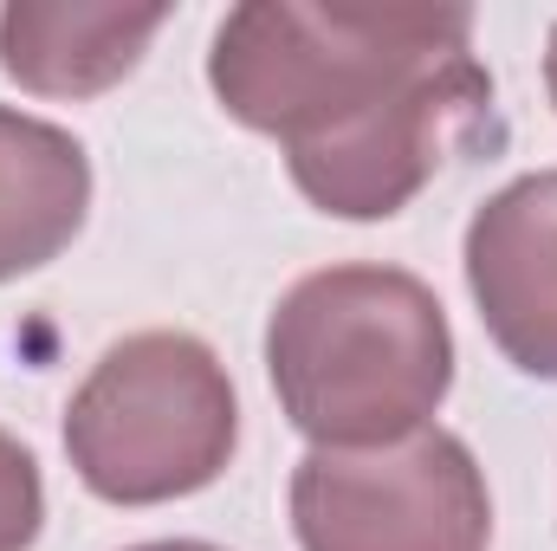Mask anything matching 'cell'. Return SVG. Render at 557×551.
Here are the masks:
<instances>
[{
  "instance_id": "cell-5",
  "label": "cell",
  "mask_w": 557,
  "mask_h": 551,
  "mask_svg": "<svg viewBox=\"0 0 557 551\" xmlns=\"http://www.w3.org/2000/svg\"><path fill=\"white\" fill-rule=\"evenodd\" d=\"M460 267L499 357L519 377L557 383V169L512 175L473 208Z\"/></svg>"
},
{
  "instance_id": "cell-1",
  "label": "cell",
  "mask_w": 557,
  "mask_h": 551,
  "mask_svg": "<svg viewBox=\"0 0 557 551\" xmlns=\"http://www.w3.org/2000/svg\"><path fill=\"white\" fill-rule=\"evenodd\" d=\"M221 111L285 149L298 195L337 221H389L493 131V72L467 7L247 0L214 26Z\"/></svg>"
},
{
  "instance_id": "cell-6",
  "label": "cell",
  "mask_w": 557,
  "mask_h": 551,
  "mask_svg": "<svg viewBox=\"0 0 557 551\" xmlns=\"http://www.w3.org/2000/svg\"><path fill=\"white\" fill-rule=\"evenodd\" d=\"M169 7H72L13 0L0 7V72L33 98H98L143 65Z\"/></svg>"
},
{
  "instance_id": "cell-2",
  "label": "cell",
  "mask_w": 557,
  "mask_h": 551,
  "mask_svg": "<svg viewBox=\"0 0 557 551\" xmlns=\"http://www.w3.org/2000/svg\"><path fill=\"white\" fill-rule=\"evenodd\" d=\"M278 415L311 448H383L434 421L454 390V331L403 267L305 273L267 318Z\"/></svg>"
},
{
  "instance_id": "cell-9",
  "label": "cell",
  "mask_w": 557,
  "mask_h": 551,
  "mask_svg": "<svg viewBox=\"0 0 557 551\" xmlns=\"http://www.w3.org/2000/svg\"><path fill=\"white\" fill-rule=\"evenodd\" d=\"M124 551H227V546H208V539H149V546H124Z\"/></svg>"
},
{
  "instance_id": "cell-4",
  "label": "cell",
  "mask_w": 557,
  "mask_h": 551,
  "mask_svg": "<svg viewBox=\"0 0 557 551\" xmlns=\"http://www.w3.org/2000/svg\"><path fill=\"white\" fill-rule=\"evenodd\" d=\"M292 532L305 551H486V467L454 428L383 448H311L292 467Z\"/></svg>"
},
{
  "instance_id": "cell-3",
  "label": "cell",
  "mask_w": 557,
  "mask_h": 551,
  "mask_svg": "<svg viewBox=\"0 0 557 551\" xmlns=\"http://www.w3.org/2000/svg\"><path fill=\"white\" fill-rule=\"evenodd\" d=\"M240 396L195 331L111 344L65 403V461L104 506H169L227 474Z\"/></svg>"
},
{
  "instance_id": "cell-7",
  "label": "cell",
  "mask_w": 557,
  "mask_h": 551,
  "mask_svg": "<svg viewBox=\"0 0 557 551\" xmlns=\"http://www.w3.org/2000/svg\"><path fill=\"white\" fill-rule=\"evenodd\" d=\"M91 215V156L65 124L0 105V285L52 267Z\"/></svg>"
},
{
  "instance_id": "cell-10",
  "label": "cell",
  "mask_w": 557,
  "mask_h": 551,
  "mask_svg": "<svg viewBox=\"0 0 557 551\" xmlns=\"http://www.w3.org/2000/svg\"><path fill=\"white\" fill-rule=\"evenodd\" d=\"M545 91H552V105H557V26H552V39H545Z\"/></svg>"
},
{
  "instance_id": "cell-8",
  "label": "cell",
  "mask_w": 557,
  "mask_h": 551,
  "mask_svg": "<svg viewBox=\"0 0 557 551\" xmlns=\"http://www.w3.org/2000/svg\"><path fill=\"white\" fill-rule=\"evenodd\" d=\"M46 526V480H39V461L33 448L0 428V551H33Z\"/></svg>"
}]
</instances>
